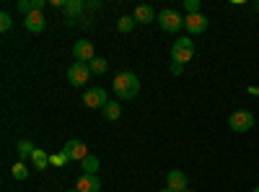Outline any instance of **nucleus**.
I'll return each mask as SVG.
<instances>
[{
  "instance_id": "nucleus-29",
  "label": "nucleus",
  "mask_w": 259,
  "mask_h": 192,
  "mask_svg": "<svg viewBox=\"0 0 259 192\" xmlns=\"http://www.w3.org/2000/svg\"><path fill=\"white\" fill-rule=\"evenodd\" d=\"M254 192H259V187H254Z\"/></svg>"
},
{
  "instance_id": "nucleus-9",
  "label": "nucleus",
  "mask_w": 259,
  "mask_h": 192,
  "mask_svg": "<svg viewBox=\"0 0 259 192\" xmlns=\"http://www.w3.org/2000/svg\"><path fill=\"white\" fill-rule=\"evenodd\" d=\"M207 26H210V21H207L205 13H194V16L184 18V29L189 34H202V31H207Z\"/></svg>"
},
{
  "instance_id": "nucleus-19",
  "label": "nucleus",
  "mask_w": 259,
  "mask_h": 192,
  "mask_svg": "<svg viewBox=\"0 0 259 192\" xmlns=\"http://www.w3.org/2000/svg\"><path fill=\"white\" fill-rule=\"evenodd\" d=\"M133 29H135V18H133V16H122V18L117 21V31H119V34H130Z\"/></svg>"
},
{
  "instance_id": "nucleus-21",
  "label": "nucleus",
  "mask_w": 259,
  "mask_h": 192,
  "mask_svg": "<svg viewBox=\"0 0 259 192\" xmlns=\"http://www.w3.org/2000/svg\"><path fill=\"white\" fill-rule=\"evenodd\" d=\"M11 174H13L16 179H29V166H26L24 161H16L13 169H11Z\"/></svg>"
},
{
  "instance_id": "nucleus-23",
  "label": "nucleus",
  "mask_w": 259,
  "mask_h": 192,
  "mask_svg": "<svg viewBox=\"0 0 259 192\" xmlns=\"http://www.w3.org/2000/svg\"><path fill=\"white\" fill-rule=\"evenodd\" d=\"M11 26H13V21H11V13H0V31H11Z\"/></svg>"
},
{
  "instance_id": "nucleus-20",
  "label": "nucleus",
  "mask_w": 259,
  "mask_h": 192,
  "mask_svg": "<svg viewBox=\"0 0 259 192\" xmlns=\"http://www.w3.org/2000/svg\"><path fill=\"white\" fill-rule=\"evenodd\" d=\"M16 148H18V156H21V161H24V159H29V156L34 153V148H36V145H34L31 140H21Z\"/></svg>"
},
{
  "instance_id": "nucleus-31",
  "label": "nucleus",
  "mask_w": 259,
  "mask_h": 192,
  "mask_svg": "<svg viewBox=\"0 0 259 192\" xmlns=\"http://www.w3.org/2000/svg\"><path fill=\"white\" fill-rule=\"evenodd\" d=\"M256 11H259V3H256Z\"/></svg>"
},
{
  "instance_id": "nucleus-2",
  "label": "nucleus",
  "mask_w": 259,
  "mask_h": 192,
  "mask_svg": "<svg viewBox=\"0 0 259 192\" xmlns=\"http://www.w3.org/2000/svg\"><path fill=\"white\" fill-rule=\"evenodd\" d=\"M194 57V42L189 36H182L177 39L174 45H171V60L179 62V65H184V62H189Z\"/></svg>"
},
{
  "instance_id": "nucleus-10",
  "label": "nucleus",
  "mask_w": 259,
  "mask_h": 192,
  "mask_svg": "<svg viewBox=\"0 0 259 192\" xmlns=\"http://www.w3.org/2000/svg\"><path fill=\"white\" fill-rule=\"evenodd\" d=\"M24 26H26V31L39 34V31H45V26H47V18L41 16V11H31L29 16H24Z\"/></svg>"
},
{
  "instance_id": "nucleus-16",
  "label": "nucleus",
  "mask_w": 259,
  "mask_h": 192,
  "mask_svg": "<svg viewBox=\"0 0 259 192\" xmlns=\"http://www.w3.org/2000/svg\"><path fill=\"white\" fill-rule=\"evenodd\" d=\"M99 166H101V164H99V156H91V153L80 161L83 174H96V172H99Z\"/></svg>"
},
{
  "instance_id": "nucleus-15",
  "label": "nucleus",
  "mask_w": 259,
  "mask_h": 192,
  "mask_svg": "<svg viewBox=\"0 0 259 192\" xmlns=\"http://www.w3.org/2000/svg\"><path fill=\"white\" fill-rule=\"evenodd\" d=\"M101 112H104V117H106V120H112V122H114V120H119V117H122V104H119V101H109Z\"/></svg>"
},
{
  "instance_id": "nucleus-18",
  "label": "nucleus",
  "mask_w": 259,
  "mask_h": 192,
  "mask_svg": "<svg viewBox=\"0 0 259 192\" xmlns=\"http://www.w3.org/2000/svg\"><path fill=\"white\" fill-rule=\"evenodd\" d=\"M31 161H34V166H36V169H47V166H50V156H47L45 151H41V148H34Z\"/></svg>"
},
{
  "instance_id": "nucleus-5",
  "label": "nucleus",
  "mask_w": 259,
  "mask_h": 192,
  "mask_svg": "<svg viewBox=\"0 0 259 192\" xmlns=\"http://www.w3.org/2000/svg\"><path fill=\"white\" fill-rule=\"evenodd\" d=\"M83 104L89 106V109H104L109 99H106V91L101 86H94V89H85L83 91Z\"/></svg>"
},
{
  "instance_id": "nucleus-25",
  "label": "nucleus",
  "mask_w": 259,
  "mask_h": 192,
  "mask_svg": "<svg viewBox=\"0 0 259 192\" xmlns=\"http://www.w3.org/2000/svg\"><path fill=\"white\" fill-rule=\"evenodd\" d=\"M68 161H70V159L65 156L62 151H60V153H55V156H50V164H55V166H62V164H68Z\"/></svg>"
},
{
  "instance_id": "nucleus-26",
  "label": "nucleus",
  "mask_w": 259,
  "mask_h": 192,
  "mask_svg": "<svg viewBox=\"0 0 259 192\" xmlns=\"http://www.w3.org/2000/svg\"><path fill=\"white\" fill-rule=\"evenodd\" d=\"M171 73H174V75H182V73H184V65H179V62H171Z\"/></svg>"
},
{
  "instance_id": "nucleus-32",
  "label": "nucleus",
  "mask_w": 259,
  "mask_h": 192,
  "mask_svg": "<svg viewBox=\"0 0 259 192\" xmlns=\"http://www.w3.org/2000/svg\"><path fill=\"white\" fill-rule=\"evenodd\" d=\"M187 192H192V189H187Z\"/></svg>"
},
{
  "instance_id": "nucleus-13",
  "label": "nucleus",
  "mask_w": 259,
  "mask_h": 192,
  "mask_svg": "<svg viewBox=\"0 0 259 192\" xmlns=\"http://www.w3.org/2000/svg\"><path fill=\"white\" fill-rule=\"evenodd\" d=\"M75 189L78 192H99L101 189V182L96 174H80L78 182H75Z\"/></svg>"
},
{
  "instance_id": "nucleus-12",
  "label": "nucleus",
  "mask_w": 259,
  "mask_h": 192,
  "mask_svg": "<svg viewBox=\"0 0 259 192\" xmlns=\"http://www.w3.org/2000/svg\"><path fill=\"white\" fill-rule=\"evenodd\" d=\"M65 18H68V24H75V18H80L83 16V11H85V3L83 0H65Z\"/></svg>"
},
{
  "instance_id": "nucleus-14",
  "label": "nucleus",
  "mask_w": 259,
  "mask_h": 192,
  "mask_svg": "<svg viewBox=\"0 0 259 192\" xmlns=\"http://www.w3.org/2000/svg\"><path fill=\"white\" fill-rule=\"evenodd\" d=\"M133 18H135V24H153L158 16H156V11L150 8V6H138L135 13H133Z\"/></svg>"
},
{
  "instance_id": "nucleus-24",
  "label": "nucleus",
  "mask_w": 259,
  "mask_h": 192,
  "mask_svg": "<svg viewBox=\"0 0 259 192\" xmlns=\"http://www.w3.org/2000/svg\"><path fill=\"white\" fill-rule=\"evenodd\" d=\"M16 8H18V13H24V16H29V13L34 11V8H31V0H18Z\"/></svg>"
},
{
  "instance_id": "nucleus-3",
  "label": "nucleus",
  "mask_w": 259,
  "mask_h": 192,
  "mask_svg": "<svg viewBox=\"0 0 259 192\" xmlns=\"http://www.w3.org/2000/svg\"><path fill=\"white\" fill-rule=\"evenodd\" d=\"M156 21H158V26H161L163 31H168V34H177V31H179V29L184 26V18H182V13L171 11V8L161 11Z\"/></svg>"
},
{
  "instance_id": "nucleus-22",
  "label": "nucleus",
  "mask_w": 259,
  "mask_h": 192,
  "mask_svg": "<svg viewBox=\"0 0 259 192\" xmlns=\"http://www.w3.org/2000/svg\"><path fill=\"white\" fill-rule=\"evenodd\" d=\"M184 11H187V16L200 13V0H184Z\"/></svg>"
},
{
  "instance_id": "nucleus-7",
  "label": "nucleus",
  "mask_w": 259,
  "mask_h": 192,
  "mask_svg": "<svg viewBox=\"0 0 259 192\" xmlns=\"http://www.w3.org/2000/svg\"><path fill=\"white\" fill-rule=\"evenodd\" d=\"M62 153L68 156L70 161H78V164H80L85 156H89V148H85L83 140H75V138H73V140H68V143L62 145Z\"/></svg>"
},
{
  "instance_id": "nucleus-6",
  "label": "nucleus",
  "mask_w": 259,
  "mask_h": 192,
  "mask_svg": "<svg viewBox=\"0 0 259 192\" xmlns=\"http://www.w3.org/2000/svg\"><path fill=\"white\" fill-rule=\"evenodd\" d=\"M91 78V70H89V62H73L70 70H68V81L73 86H85Z\"/></svg>"
},
{
  "instance_id": "nucleus-4",
  "label": "nucleus",
  "mask_w": 259,
  "mask_h": 192,
  "mask_svg": "<svg viewBox=\"0 0 259 192\" xmlns=\"http://www.w3.org/2000/svg\"><path fill=\"white\" fill-rule=\"evenodd\" d=\"M228 127L233 133H249L251 127H254V114L249 109H239V112H233L228 117Z\"/></svg>"
},
{
  "instance_id": "nucleus-8",
  "label": "nucleus",
  "mask_w": 259,
  "mask_h": 192,
  "mask_svg": "<svg viewBox=\"0 0 259 192\" xmlns=\"http://www.w3.org/2000/svg\"><path fill=\"white\" fill-rule=\"evenodd\" d=\"M73 55H75V62H91L96 57L94 52V42L89 39H78L75 45H73Z\"/></svg>"
},
{
  "instance_id": "nucleus-30",
  "label": "nucleus",
  "mask_w": 259,
  "mask_h": 192,
  "mask_svg": "<svg viewBox=\"0 0 259 192\" xmlns=\"http://www.w3.org/2000/svg\"><path fill=\"white\" fill-rule=\"evenodd\" d=\"M70 192H78V189H70Z\"/></svg>"
},
{
  "instance_id": "nucleus-27",
  "label": "nucleus",
  "mask_w": 259,
  "mask_h": 192,
  "mask_svg": "<svg viewBox=\"0 0 259 192\" xmlns=\"http://www.w3.org/2000/svg\"><path fill=\"white\" fill-rule=\"evenodd\" d=\"M31 8L34 11H41V8H45V0H31Z\"/></svg>"
},
{
  "instance_id": "nucleus-1",
  "label": "nucleus",
  "mask_w": 259,
  "mask_h": 192,
  "mask_svg": "<svg viewBox=\"0 0 259 192\" xmlns=\"http://www.w3.org/2000/svg\"><path fill=\"white\" fill-rule=\"evenodd\" d=\"M112 89L119 99H135L140 94V78L135 73H130V70H122L114 75V83H112Z\"/></svg>"
},
{
  "instance_id": "nucleus-11",
  "label": "nucleus",
  "mask_w": 259,
  "mask_h": 192,
  "mask_svg": "<svg viewBox=\"0 0 259 192\" xmlns=\"http://www.w3.org/2000/svg\"><path fill=\"white\" fill-rule=\"evenodd\" d=\"M166 187H168L171 192H187V189H189V187H187V177L179 172V169H171V172H168Z\"/></svg>"
},
{
  "instance_id": "nucleus-28",
  "label": "nucleus",
  "mask_w": 259,
  "mask_h": 192,
  "mask_svg": "<svg viewBox=\"0 0 259 192\" xmlns=\"http://www.w3.org/2000/svg\"><path fill=\"white\" fill-rule=\"evenodd\" d=\"M161 192H171V189H168V187H166V189H161Z\"/></svg>"
},
{
  "instance_id": "nucleus-17",
  "label": "nucleus",
  "mask_w": 259,
  "mask_h": 192,
  "mask_svg": "<svg viewBox=\"0 0 259 192\" xmlns=\"http://www.w3.org/2000/svg\"><path fill=\"white\" fill-rule=\"evenodd\" d=\"M106 68H109V62H106L104 57H94V60L89 62L91 75H101V73H106Z\"/></svg>"
}]
</instances>
